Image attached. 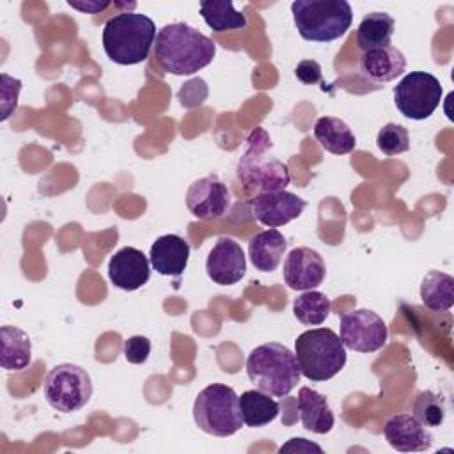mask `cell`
Wrapping results in <instances>:
<instances>
[{
	"instance_id": "cell-1",
	"label": "cell",
	"mask_w": 454,
	"mask_h": 454,
	"mask_svg": "<svg viewBox=\"0 0 454 454\" xmlns=\"http://www.w3.org/2000/svg\"><path fill=\"white\" fill-rule=\"evenodd\" d=\"M154 53L165 73L181 76L211 64L216 46L211 37L186 23H168L156 34Z\"/></svg>"
},
{
	"instance_id": "cell-2",
	"label": "cell",
	"mask_w": 454,
	"mask_h": 454,
	"mask_svg": "<svg viewBox=\"0 0 454 454\" xmlns=\"http://www.w3.org/2000/svg\"><path fill=\"white\" fill-rule=\"evenodd\" d=\"M103 50L121 66L140 64L149 57L156 41L154 21L140 12L126 11L110 18L103 27Z\"/></svg>"
},
{
	"instance_id": "cell-3",
	"label": "cell",
	"mask_w": 454,
	"mask_h": 454,
	"mask_svg": "<svg viewBox=\"0 0 454 454\" xmlns=\"http://www.w3.org/2000/svg\"><path fill=\"white\" fill-rule=\"evenodd\" d=\"M273 144L266 129L255 128L238 161V179L248 193L286 190L291 181L287 165L271 154Z\"/></svg>"
},
{
	"instance_id": "cell-4",
	"label": "cell",
	"mask_w": 454,
	"mask_h": 454,
	"mask_svg": "<svg viewBox=\"0 0 454 454\" xmlns=\"http://www.w3.org/2000/svg\"><path fill=\"white\" fill-rule=\"evenodd\" d=\"M247 374L255 388L284 397L300 383V367L294 353L280 342H266L247 356Z\"/></svg>"
},
{
	"instance_id": "cell-5",
	"label": "cell",
	"mask_w": 454,
	"mask_h": 454,
	"mask_svg": "<svg viewBox=\"0 0 454 454\" xmlns=\"http://www.w3.org/2000/svg\"><path fill=\"white\" fill-rule=\"evenodd\" d=\"M294 356L301 376L310 381H326L340 372L348 355L340 337L330 328H312L294 340Z\"/></svg>"
},
{
	"instance_id": "cell-6",
	"label": "cell",
	"mask_w": 454,
	"mask_h": 454,
	"mask_svg": "<svg viewBox=\"0 0 454 454\" xmlns=\"http://www.w3.org/2000/svg\"><path fill=\"white\" fill-rule=\"evenodd\" d=\"M291 12L300 35L312 43H330L342 37L353 21L346 0H294Z\"/></svg>"
},
{
	"instance_id": "cell-7",
	"label": "cell",
	"mask_w": 454,
	"mask_h": 454,
	"mask_svg": "<svg viewBox=\"0 0 454 454\" xmlns=\"http://www.w3.org/2000/svg\"><path fill=\"white\" fill-rule=\"evenodd\" d=\"M192 411L199 429L213 436H232L243 426L239 395L223 383H211L202 388L195 397Z\"/></svg>"
},
{
	"instance_id": "cell-8",
	"label": "cell",
	"mask_w": 454,
	"mask_h": 454,
	"mask_svg": "<svg viewBox=\"0 0 454 454\" xmlns=\"http://www.w3.org/2000/svg\"><path fill=\"white\" fill-rule=\"evenodd\" d=\"M46 403L60 411L73 413L82 410L92 397V380L89 372L76 364H59L44 378Z\"/></svg>"
},
{
	"instance_id": "cell-9",
	"label": "cell",
	"mask_w": 454,
	"mask_h": 454,
	"mask_svg": "<svg viewBox=\"0 0 454 454\" xmlns=\"http://www.w3.org/2000/svg\"><path fill=\"white\" fill-rule=\"evenodd\" d=\"M443 96L442 83L436 76L426 71H411L404 74L394 87V105L406 117L413 121L427 119Z\"/></svg>"
},
{
	"instance_id": "cell-10",
	"label": "cell",
	"mask_w": 454,
	"mask_h": 454,
	"mask_svg": "<svg viewBox=\"0 0 454 454\" xmlns=\"http://www.w3.org/2000/svg\"><path fill=\"white\" fill-rule=\"evenodd\" d=\"M340 340L346 349L374 353L387 344L388 328L385 321L369 309H356L340 316Z\"/></svg>"
},
{
	"instance_id": "cell-11",
	"label": "cell",
	"mask_w": 454,
	"mask_h": 454,
	"mask_svg": "<svg viewBox=\"0 0 454 454\" xmlns=\"http://www.w3.org/2000/svg\"><path fill=\"white\" fill-rule=\"evenodd\" d=\"M186 207L199 220L223 216L231 206V192L218 176H206L193 181L186 190Z\"/></svg>"
},
{
	"instance_id": "cell-12",
	"label": "cell",
	"mask_w": 454,
	"mask_h": 454,
	"mask_svg": "<svg viewBox=\"0 0 454 454\" xmlns=\"http://www.w3.org/2000/svg\"><path fill=\"white\" fill-rule=\"evenodd\" d=\"M250 206L259 223L266 227H280L298 218L303 213L307 202L291 192L277 190L257 193Z\"/></svg>"
},
{
	"instance_id": "cell-13",
	"label": "cell",
	"mask_w": 454,
	"mask_h": 454,
	"mask_svg": "<svg viewBox=\"0 0 454 454\" xmlns=\"http://www.w3.org/2000/svg\"><path fill=\"white\" fill-rule=\"evenodd\" d=\"M284 282L294 291L316 289L325 280V261L309 247L293 248L284 261Z\"/></svg>"
},
{
	"instance_id": "cell-14",
	"label": "cell",
	"mask_w": 454,
	"mask_h": 454,
	"mask_svg": "<svg viewBox=\"0 0 454 454\" xmlns=\"http://www.w3.org/2000/svg\"><path fill=\"white\" fill-rule=\"evenodd\" d=\"M247 259L232 238H220L206 259V273L218 286H232L243 278Z\"/></svg>"
},
{
	"instance_id": "cell-15",
	"label": "cell",
	"mask_w": 454,
	"mask_h": 454,
	"mask_svg": "<svg viewBox=\"0 0 454 454\" xmlns=\"http://www.w3.org/2000/svg\"><path fill=\"white\" fill-rule=\"evenodd\" d=\"M151 277V262L142 250L124 247L108 261V278L122 291H137L147 284Z\"/></svg>"
},
{
	"instance_id": "cell-16",
	"label": "cell",
	"mask_w": 454,
	"mask_h": 454,
	"mask_svg": "<svg viewBox=\"0 0 454 454\" xmlns=\"http://www.w3.org/2000/svg\"><path fill=\"white\" fill-rule=\"evenodd\" d=\"M383 434L397 452H424L433 445V434L413 415L399 413L385 422Z\"/></svg>"
},
{
	"instance_id": "cell-17",
	"label": "cell",
	"mask_w": 454,
	"mask_h": 454,
	"mask_svg": "<svg viewBox=\"0 0 454 454\" xmlns=\"http://www.w3.org/2000/svg\"><path fill=\"white\" fill-rule=\"evenodd\" d=\"M358 67L367 80L374 83H387L404 73L406 59L399 48L388 44L364 51L360 55Z\"/></svg>"
},
{
	"instance_id": "cell-18",
	"label": "cell",
	"mask_w": 454,
	"mask_h": 454,
	"mask_svg": "<svg viewBox=\"0 0 454 454\" xmlns=\"http://www.w3.org/2000/svg\"><path fill=\"white\" fill-rule=\"evenodd\" d=\"M190 259V245L177 234L160 236L149 250V262L167 277H181Z\"/></svg>"
},
{
	"instance_id": "cell-19",
	"label": "cell",
	"mask_w": 454,
	"mask_h": 454,
	"mask_svg": "<svg viewBox=\"0 0 454 454\" xmlns=\"http://www.w3.org/2000/svg\"><path fill=\"white\" fill-rule=\"evenodd\" d=\"M298 410H300V419L301 424L307 431L316 433V434H325L332 431L333 427V411L323 394L317 390H312L310 387H301L298 390V399H296Z\"/></svg>"
},
{
	"instance_id": "cell-20",
	"label": "cell",
	"mask_w": 454,
	"mask_h": 454,
	"mask_svg": "<svg viewBox=\"0 0 454 454\" xmlns=\"http://www.w3.org/2000/svg\"><path fill=\"white\" fill-rule=\"evenodd\" d=\"M287 248L286 236L271 227L266 231L257 232L248 241V257L255 270L259 271H273L278 268L284 254Z\"/></svg>"
},
{
	"instance_id": "cell-21",
	"label": "cell",
	"mask_w": 454,
	"mask_h": 454,
	"mask_svg": "<svg viewBox=\"0 0 454 454\" xmlns=\"http://www.w3.org/2000/svg\"><path fill=\"white\" fill-rule=\"evenodd\" d=\"M314 137L319 145L332 154H348L356 145L351 128L342 119L332 115H325L316 121Z\"/></svg>"
},
{
	"instance_id": "cell-22",
	"label": "cell",
	"mask_w": 454,
	"mask_h": 454,
	"mask_svg": "<svg viewBox=\"0 0 454 454\" xmlns=\"http://www.w3.org/2000/svg\"><path fill=\"white\" fill-rule=\"evenodd\" d=\"M2 353L0 364L5 371H21L32 360V342L25 330L5 325L0 328Z\"/></svg>"
},
{
	"instance_id": "cell-23",
	"label": "cell",
	"mask_w": 454,
	"mask_h": 454,
	"mask_svg": "<svg viewBox=\"0 0 454 454\" xmlns=\"http://www.w3.org/2000/svg\"><path fill=\"white\" fill-rule=\"evenodd\" d=\"M239 410L243 424L248 427H262L273 422L280 413V404L262 390H245L239 395Z\"/></svg>"
},
{
	"instance_id": "cell-24",
	"label": "cell",
	"mask_w": 454,
	"mask_h": 454,
	"mask_svg": "<svg viewBox=\"0 0 454 454\" xmlns=\"http://www.w3.org/2000/svg\"><path fill=\"white\" fill-rule=\"evenodd\" d=\"M395 21L388 12H369L362 18L356 28V44L364 51L390 44Z\"/></svg>"
},
{
	"instance_id": "cell-25",
	"label": "cell",
	"mask_w": 454,
	"mask_h": 454,
	"mask_svg": "<svg viewBox=\"0 0 454 454\" xmlns=\"http://www.w3.org/2000/svg\"><path fill=\"white\" fill-rule=\"evenodd\" d=\"M420 300L433 312H445L454 303V278L449 273L431 270L420 284Z\"/></svg>"
},
{
	"instance_id": "cell-26",
	"label": "cell",
	"mask_w": 454,
	"mask_h": 454,
	"mask_svg": "<svg viewBox=\"0 0 454 454\" xmlns=\"http://www.w3.org/2000/svg\"><path fill=\"white\" fill-rule=\"evenodd\" d=\"M200 14L213 32H227L247 27L245 14L236 11L231 0H202Z\"/></svg>"
},
{
	"instance_id": "cell-27",
	"label": "cell",
	"mask_w": 454,
	"mask_h": 454,
	"mask_svg": "<svg viewBox=\"0 0 454 454\" xmlns=\"http://www.w3.org/2000/svg\"><path fill=\"white\" fill-rule=\"evenodd\" d=\"M330 309H332L330 298L325 293L316 291V289L303 291L293 301L294 317L307 326H317V325L325 323V319L330 314Z\"/></svg>"
},
{
	"instance_id": "cell-28",
	"label": "cell",
	"mask_w": 454,
	"mask_h": 454,
	"mask_svg": "<svg viewBox=\"0 0 454 454\" xmlns=\"http://www.w3.org/2000/svg\"><path fill=\"white\" fill-rule=\"evenodd\" d=\"M447 415V403L443 395L431 390L420 392L413 401V417L426 427H438Z\"/></svg>"
},
{
	"instance_id": "cell-29",
	"label": "cell",
	"mask_w": 454,
	"mask_h": 454,
	"mask_svg": "<svg viewBox=\"0 0 454 454\" xmlns=\"http://www.w3.org/2000/svg\"><path fill=\"white\" fill-rule=\"evenodd\" d=\"M378 149L387 156H397L410 149V133L404 126L388 122L385 124L376 137Z\"/></svg>"
},
{
	"instance_id": "cell-30",
	"label": "cell",
	"mask_w": 454,
	"mask_h": 454,
	"mask_svg": "<svg viewBox=\"0 0 454 454\" xmlns=\"http://www.w3.org/2000/svg\"><path fill=\"white\" fill-rule=\"evenodd\" d=\"M122 353L129 364H144L151 353V340L144 335H133L124 340Z\"/></svg>"
},
{
	"instance_id": "cell-31",
	"label": "cell",
	"mask_w": 454,
	"mask_h": 454,
	"mask_svg": "<svg viewBox=\"0 0 454 454\" xmlns=\"http://www.w3.org/2000/svg\"><path fill=\"white\" fill-rule=\"evenodd\" d=\"M20 89L21 82L18 78H11L9 74L2 73V121L9 119L12 110H16Z\"/></svg>"
},
{
	"instance_id": "cell-32",
	"label": "cell",
	"mask_w": 454,
	"mask_h": 454,
	"mask_svg": "<svg viewBox=\"0 0 454 454\" xmlns=\"http://www.w3.org/2000/svg\"><path fill=\"white\" fill-rule=\"evenodd\" d=\"M294 76L305 83V85H314L319 83L323 80V73H321V66L319 62L312 60V59H305L301 62H298V66L294 67Z\"/></svg>"
},
{
	"instance_id": "cell-33",
	"label": "cell",
	"mask_w": 454,
	"mask_h": 454,
	"mask_svg": "<svg viewBox=\"0 0 454 454\" xmlns=\"http://www.w3.org/2000/svg\"><path fill=\"white\" fill-rule=\"evenodd\" d=\"M199 89H206V82L202 78H195V80L184 83V87L179 90L181 103L188 108L200 105L207 94H199Z\"/></svg>"
},
{
	"instance_id": "cell-34",
	"label": "cell",
	"mask_w": 454,
	"mask_h": 454,
	"mask_svg": "<svg viewBox=\"0 0 454 454\" xmlns=\"http://www.w3.org/2000/svg\"><path fill=\"white\" fill-rule=\"evenodd\" d=\"M286 450H317V452H323V449L319 445L310 443L305 438H291L289 443H286L278 449V452H286Z\"/></svg>"
},
{
	"instance_id": "cell-35",
	"label": "cell",
	"mask_w": 454,
	"mask_h": 454,
	"mask_svg": "<svg viewBox=\"0 0 454 454\" xmlns=\"http://www.w3.org/2000/svg\"><path fill=\"white\" fill-rule=\"evenodd\" d=\"M67 4H69L71 7L82 11V12H92V14H94V12H99V11L106 9L112 2H108V0H105V2H98V0H92V2H74V0H67Z\"/></svg>"
}]
</instances>
